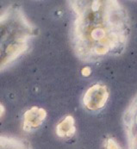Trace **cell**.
I'll use <instances>...</instances> for the list:
<instances>
[{"instance_id": "cell-1", "label": "cell", "mask_w": 137, "mask_h": 149, "mask_svg": "<svg viewBox=\"0 0 137 149\" xmlns=\"http://www.w3.org/2000/svg\"><path fill=\"white\" fill-rule=\"evenodd\" d=\"M72 42L78 58L94 62L121 54L129 36V18L117 1H72Z\"/></svg>"}, {"instance_id": "cell-2", "label": "cell", "mask_w": 137, "mask_h": 149, "mask_svg": "<svg viewBox=\"0 0 137 149\" xmlns=\"http://www.w3.org/2000/svg\"><path fill=\"white\" fill-rule=\"evenodd\" d=\"M123 124L129 149H137V95L132 99L124 112Z\"/></svg>"}, {"instance_id": "cell-3", "label": "cell", "mask_w": 137, "mask_h": 149, "mask_svg": "<svg viewBox=\"0 0 137 149\" xmlns=\"http://www.w3.org/2000/svg\"><path fill=\"white\" fill-rule=\"evenodd\" d=\"M108 98L106 86L95 85L91 87L84 96V104L89 109L96 110L104 106Z\"/></svg>"}, {"instance_id": "cell-4", "label": "cell", "mask_w": 137, "mask_h": 149, "mask_svg": "<svg viewBox=\"0 0 137 149\" xmlns=\"http://www.w3.org/2000/svg\"><path fill=\"white\" fill-rule=\"evenodd\" d=\"M46 112L43 109L33 107L24 115V129L29 130L37 128L45 119Z\"/></svg>"}, {"instance_id": "cell-5", "label": "cell", "mask_w": 137, "mask_h": 149, "mask_svg": "<svg viewBox=\"0 0 137 149\" xmlns=\"http://www.w3.org/2000/svg\"><path fill=\"white\" fill-rule=\"evenodd\" d=\"M75 132L74 121L72 116H67L57 126V134L59 136H71Z\"/></svg>"}, {"instance_id": "cell-6", "label": "cell", "mask_w": 137, "mask_h": 149, "mask_svg": "<svg viewBox=\"0 0 137 149\" xmlns=\"http://www.w3.org/2000/svg\"><path fill=\"white\" fill-rule=\"evenodd\" d=\"M107 149H119V148L113 140H109L107 142Z\"/></svg>"}, {"instance_id": "cell-7", "label": "cell", "mask_w": 137, "mask_h": 149, "mask_svg": "<svg viewBox=\"0 0 137 149\" xmlns=\"http://www.w3.org/2000/svg\"><path fill=\"white\" fill-rule=\"evenodd\" d=\"M3 111H4V108L2 104H0V116L3 114Z\"/></svg>"}]
</instances>
